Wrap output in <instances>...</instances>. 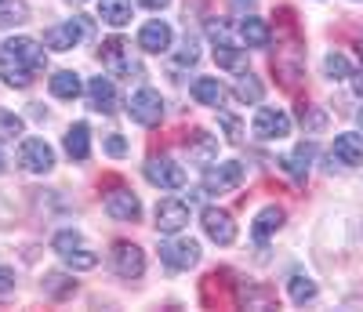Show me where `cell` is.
<instances>
[{"label": "cell", "mask_w": 363, "mask_h": 312, "mask_svg": "<svg viewBox=\"0 0 363 312\" xmlns=\"http://www.w3.org/2000/svg\"><path fill=\"white\" fill-rule=\"evenodd\" d=\"M44 69V48L33 37H11L0 44V77L11 87H29L33 77Z\"/></svg>", "instance_id": "cell-1"}, {"label": "cell", "mask_w": 363, "mask_h": 312, "mask_svg": "<svg viewBox=\"0 0 363 312\" xmlns=\"http://www.w3.org/2000/svg\"><path fill=\"white\" fill-rule=\"evenodd\" d=\"M128 113H131L135 123H142V128H153V123H160V116H164V99H160V91H153V87L135 91L131 102H128Z\"/></svg>", "instance_id": "cell-2"}, {"label": "cell", "mask_w": 363, "mask_h": 312, "mask_svg": "<svg viewBox=\"0 0 363 312\" xmlns=\"http://www.w3.org/2000/svg\"><path fill=\"white\" fill-rule=\"evenodd\" d=\"M240 182H244V164H240V160H222V164H211L207 167L203 189L207 193H233Z\"/></svg>", "instance_id": "cell-3"}, {"label": "cell", "mask_w": 363, "mask_h": 312, "mask_svg": "<svg viewBox=\"0 0 363 312\" xmlns=\"http://www.w3.org/2000/svg\"><path fill=\"white\" fill-rule=\"evenodd\" d=\"M87 33H91V26H87L84 18L58 22V26H51L48 33H44V48H51V51H69V48H77Z\"/></svg>", "instance_id": "cell-4"}, {"label": "cell", "mask_w": 363, "mask_h": 312, "mask_svg": "<svg viewBox=\"0 0 363 312\" xmlns=\"http://www.w3.org/2000/svg\"><path fill=\"white\" fill-rule=\"evenodd\" d=\"M255 135L258 138H265V142H280V138H287L291 135V116L284 113V109H269V106H262L258 113H255Z\"/></svg>", "instance_id": "cell-5"}, {"label": "cell", "mask_w": 363, "mask_h": 312, "mask_svg": "<svg viewBox=\"0 0 363 312\" xmlns=\"http://www.w3.org/2000/svg\"><path fill=\"white\" fill-rule=\"evenodd\" d=\"M18 164L29 171V174H48L55 167V149L44 142V138H26L22 149H18Z\"/></svg>", "instance_id": "cell-6"}, {"label": "cell", "mask_w": 363, "mask_h": 312, "mask_svg": "<svg viewBox=\"0 0 363 312\" xmlns=\"http://www.w3.org/2000/svg\"><path fill=\"white\" fill-rule=\"evenodd\" d=\"M200 225H203V233L215 240L218 247H229L236 240V222H233V214L222 211V207H207L203 218H200Z\"/></svg>", "instance_id": "cell-7"}, {"label": "cell", "mask_w": 363, "mask_h": 312, "mask_svg": "<svg viewBox=\"0 0 363 312\" xmlns=\"http://www.w3.org/2000/svg\"><path fill=\"white\" fill-rule=\"evenodd\" d=\"M160 258L167 269H178V272H186L200 262V243L193 240H171V243H160Z\"/></svg>", "instance_id": "cell-8"}, {"label": "cell", "mask_w": 363, "mask_h": 312, "mask_svg": "<svg viewBox=\"0 0 363 312\" xmlns=\"http://www.w3.org/2000/svg\"><path fill=\"white\" fill-rule=\"evenodd\" d=\"M189 225V204H182V200H160L157 204V229L164 236H174Z\"/></svg>", "instance_id": "cell-9"}, {"label": "cell", "mask_w": 363, "mask_h": 312, "mask_svg": "<svg viewBox=\"0 0 363 312\" xmlns=\"http://www.w3.org/2000/svg\"><path fill=\"white\" fill-rule=\"evenodd\" d=\"M145 178L160 185V189H182L186 185V171H182V164L167 160V156H160V160H149L145 164Z\"/></svg>", "instance_id": "cell-10"}, {"label": "cell", "mask_w": 363, "mask_h": 312, "mask_svg": "<svg viewBox=\"0 0 363 312\" xmlns=\"http://www.w3.org/2000/svg\"><path fill=\"white\" fill-rule=\"evenodd\" d=\"M113 269H116V276H124V279H138V276L145 272L142 247H135V243H116V247H113Z\"/></svg>", "instance_id": "cell-11"}, {"label": "cell", "mask_w": 363, "mask_h": 312, "mask_svg": "<svg viewBox=\"0 0 363 312\" xmlns=\"http://www.w3.org/2000/svg\"><path fill=\"white\" fill-rule=\"evenodd\" d=\"M106 214L116 218V222H135V218L142 214V204L128 189H113V193H106Z\"/></svg>", "instance_id": "cell-12"}, {"label": "cell", "mask_w": 363, "mask_h": 312, "mask_svg": "<svg viewBox=\"0 0 363 312\" xmlns=\"http://www.w3.org/2000/svg\"><path fill=\"white\" fill-rule=\"evenodd\" d=\"M102 62H106V69L109 73H116V77H128L131 69H135V62H131V48L120 40V37H113V40H106L102 44Z\"/></svg>", "instance_id": "cell-13"}, {"label": "cell", "mask_w": 363, "mask_h": 312, "mask_svg": "<svg viewBox=\"0 0 363 312\" xmlns=\"http://www.w3.org/2000/svg\"><path fill=\"white\" fill-rule=\"evenodd\" d=\"M330 160H338L345 167H359L363 164V135H352V131L338 135L335 145H330Z\"/></svg>", "instance_id": "cell-14"}, {"label": "cell", "mask_w": 363, "mask_h": 312, "mask_svg": "<svg viewBox=\"0 0 363 312\" xmlns=\"http://www.w3.org/2000/svg\"><path fill=\"white\" fill-rule=\"evenodd\" d=\"M171 40H174V33H171V26L167 22H145L142 26V33H138V48L142 51H149V55H160V51H167L171 48Z\"/></svg>", "instance_id": "cell-15"}, {"label": "cell", "mask_w": 363, "mask_h": 312, "mask_svg": "<svg viewBox=\"0 0 363 312\" xmlns=\"http://www.w3.org/2000/svg\"><path fill=\"white\" fill-rule=\"evenodd\" d=\"M87 102H91V109H99V113H113L116 109V87L109 84V77H91Z\"/></svg>", "instance_id": "cell-16"}, {"label": "cell", "mask_w": 363, "mask_h": 312, "mask_svg": "<svg viewBox=\"0 0 363 312\" xmlns=\"http://www.w3.org/2000/svg\"><path fill=\"white\" fill-rule=\"evenodd\" d=\"M189 95H193L200 106H222L225 87L218 84V77H196V80H193V87H189Z\"/></svg>", "instance_id": "cell-17"}, {"label": "cell", "mask_w": 363, "mask_h": 312, "mask_svg": "<svg viewBox=\"0 0 363 312\" xmlns=\"http://www.w3.org/2000/svg\"><path fill=\"white\" fill-rule=\"evenodd\" d=\"M80 91H84V84H80V77H77L73 69H58V73L51 77V95H55V99L73 102V99H80Z\"/></svg>", "instance_id": "cell-18"}, {"label": "cell", "mask_w": 363, "mask_h": 312, "mask_svg": "<svg viewBox=\"0 0 363 312\" xmlns=\"http://www.w3.org/2000/svg\"><path fill=\"white\" fill-rule=\"evenodd\" d=\"M280 225H284V211H280V207H265V211H258V218H255L251 236H255L258 243H265Z\"/></svg>", "instance_id": "cell-19"}, {"label": "cell", "mask_w": 363, "mask_h": 312, "mask_svg": "<svg viewBox=\"0 0 363 312\" xmlns=\"http://www.w3.org/2000/svg\"><path fill=\"white\" fill-rule=\"evenodd\" d=\"M66 152L73 160H87V152H91V128L87 123H73L66 131Z\"/></svg>", "instance_id": "cell-20"}, {"label": "cell", "mask_w": 363, "mask_h": 312, "mask_svg": "<svg viewBox=\"0 0 363 312\" xmlns=\"http://www.w3.org/2000/svg\"><path fill=\"white\" fill-rule=\"evenodd\" d=\"M99 18L109 26H128L131 22V0H99Z\"/></svg>", "instance_id": "cell-21"}, {"label": "cell", "mask_w": 363, "mask_h": 312, "mask_svg": "<svg viewBox=\"0 0 363 312\" xmlns=\"http://www.w3.org/2000/svg\"><path fill=\"white\" fill-rule=\"evenodd\" d=\"M240 37H244L247 48H265V44H269V26H265L262 18L247 15L244 22H240Z\"/></svg>", "instance_id": "cell-22"}, {"label": "cell", "mask_w": 363, "mask_h": 312, "mask_svg": "<svg viewBox=\"0 0 363 312\" xmlns=\"http://www.w3.org/2000/svg\"><path fill=\"white\" fill-rule=\"evenodd\" d=\"M215 62H218V66L222 69H244V51H240V48H233L229 40H218L215 44Z\"/></svg>", "instance_id": "cell-23"}, {"label": "cell", "mask_w": 363, "mask_h": 312, "mask_svg": "<svg viewBox=\"0 0 363 312\" xmlns=\"http://www.w3.org/2000/svg\"><path fill=\"white\" fill-rule=\"evenodd\" d=\"M189 156H193V160H200V164H211L218 156V142L211 138V135H203V131H196V138L189 145Z\"/></svg>", "instance_id": "cell-24"}, {"label": "cell", "mask_w": 363, "mask_h": 312, "mask_svg": "<svg viewBox=\"0 0 363 312\" xmlns=\"http://www.w3.org/2000/svg\"><path fill=\"white\" fill-rule=\"evenodd\" d=\"M323 73H327L330 80H345V77H352L356 69H352V62H349L342 51H330V55L323 58Z\"/></svg>", "instance_id": "cell-25"}, {"label": "cell", "mask_w": 363, "mask_h": 312, "mask_svg": "<svg viewBox=\"0 0 363 312\" xmlns=\"http://www.w3.org/2000/svg\"><path fill=\"white\" fill-rule=\"evenodd\" d=\"M287 291H291V298H294L298 305H306V301L316 298V284H313L309 276H301V272H294V276L287 279Z\"/></svg>", "instance_id": "cell-26"}, {"label": "cell", "mask_w": 363, "mask_h": 312, "mask_svg": "<svg viewBox=\"0 0 363 312\" xmlns=\"http://www.w3.org/2000/svg\"><path fill=\"white\" fill-rule=\"evenodd\" d=\"M233 95H236V102H244V106H258V99H262V84H258L255 77H240L236 87H233Z\"/></svg>", "instance_id": "cell-27"}, {"label": "cell", "mask_w": 363, "mask_h": 312, "mask_svg": "<svg viewBox=\"0 0 363 312\" xmlns=\"http://www.w3.org/2000/svg\"><path fill=\"white\" fill-rule=\"evenodd\" d=\"M29 18V8L22 0H0V26H22Z\"/></svg>", "instance_id": "cell-28"}, {"label": "cell", "mask_w": 363, "mask_h": 312, "mask_svg": "<svg viewBox=\"0 0 363 312\" xmlns=\"http://www.w3.org/2000/svg\"><path fill=\"white\" fill-rule=\"evenodd\" d=\"M309 156H313V149H309V145H298V152H294V156H284L280 164H284L291 174L306 178V174H309Z\"/></svg>", "instance_id": "cell-29"}, {"label": "cell", "mask_w": 363, "mask_h": 312, "mask_svg": "<svg viewBox=\"0 0 363 312\" xmlns=\"http://www.w3.org/2000/svg\"><path fill=\"white\" fill-rule=\"evenodd\" d=\"M62 262H66L69 269H95V265H99V255H91L87 247L80 243V247H73L69 255H62Z\"/></svg>", "instance_id": "cell-30"}, {"label": "cell", "mask_w": 363, "mask_h": 312, "mask_svg": "<svg viewBox=\"0 0 363 312\" xmlns=\"http://www.w3.org/2000/svg\"><path fill=\"white\" fill-rule=\"evenodd\" d=\"M22 135V120L15 113H0V142H15Z\"/></svg>", "instance_id": "cell-31"}, {"label": "cell", "mask_w": 363, "mask_h": 312, "mask_svg": "<svg viewBox=\"0 0 363 312\" xmlns=\"http://www.w3.org/2000/svg\"><path fill=\"white\" fill-rule=\"evenodd\" d=\"M84 240H80V233H73V229H62V233H55V240H51V247L58 255H69L73 247H80Z\"/></svg>", "instance_id": "cell-32"}, {"label": "cell", "mask_w": 363, "mask_h": 312, "mask_svg": "<svg viewBox=\"0 0 363 312\" xmlns=\"http://www.w3.org/2000/svg\"><path fill=\"white\" fill-rule=\"evenodd\" d=\"M196 58H200V51H196V40H186V44H182V51L174 55V66H193Z\"/></svg>", "instance_id": "cell-33"}, {"label": "cell", "mask_w": 363, "mask_h": 312, "mask_svg": "<svg viewBox=\"0 0 363 312\" xmlns=\"http://www.w3.org/2000/svg\"><path fill=\"white\" fill-rule=\"evenodd\" d=\"M218 120H222V128H225V138L229 142H240L244 135H240V120L233 116V113H218Z\"/></svg>", "instance_id": "cell-34"}, {"label": "cell", "mask_w": 363, "mask_h": 312, "mask_svg": "<svg viewBox=\"0 0 363 312\" xmlns=\"http://www.w3.org/2000/svg\"><path fill=\"white\" fill-rule=\"evenodd\" d=\"M106 149H109L113 156H124V152H128V142L120 138V135H109V138H106Z\"/></svg>", "instance_id": "cell-35"}, {"label": "cell", "mask_w": 363, "mask_h": 312, "mask_svg": "<svg viewBox=\"0 0 363 312\" xmlns=\"http://www.w3.org/2000/svg\"><path fill=\"white\" fill-rule=\"evenodd\" d=\"M62 279H66V276H48V291H51V294H66L73 284H62Z\"/></svg>", "instance_id": "cell-36"}, {"label": "cell", "mask_w": 363, "mask_h": 312, "mask_svg": "<svg viewBox=\"0 0 363 312\" xmlns=\"http://www.w3.org/2000/svg\"><path fill=\"white\" fill-rule=\"evenodd\" d=\"M11 287H15V272L0 265V291H11Z\"/></svg>", "instance_id": "cell-37"}, {"label": "cell", "mask_w": 363, "mask_h": 312, "mask_svg": "<svg viewBox=\"0 0 363 312\" xmlns=\"http://www.w3.org/2000/svg\"><path fill=\"white\" fill-rule=\"evenodd\" d=\"M138 4H142V8H149V11H164V8L171 4V0H138Z\"/></svg>", "instance_id": "cell-38"}, {"label": "cell", "mask_w": 363, "mask_h": 312, "mask_svg": "<svg viewBox=\"0 0 363 312\" xmlns=\"http://www.w3.org/2000/svg\"><path fill=\"white\" fill-rule=\"evenodd\" d=\"M352 91L363 99V69H356V73H352Z\"/></svg>", "instance_id": "cell-39"}, {"label": "cell", "mask_w": 363, "mask_h": 312, "mask_svg": "<svg viewBox=\"0 0 363 312\" xmlns=\"http://www.w3.org/2000/svg\"><path fill=\"white\" fill-rule=\"evenodd\" d=\"M4 164H8V160H4V152H0V171H4Z\"/></svg>", "instance_id": "cell-40"}, {"label": "cell", "mask_w": 363, "mask_h": 312, "mask_svg": "<svg viewBox=\"0 0 363 312\" xmlns=\"http://www.w3.org/2000/svg\"><path fill=\"white\" fill-rule=\"evenodd\" d=\"M359 123H363V109H359Z\"/></svg>", "instance_id": "cell-41"}, {"label": "cell", "mask_w": 363, "mask_h": 312, "mask_svg": "<svg viewBox=\"0 0 363 312\" xmlns=\"http://www.w3.org/2000/svg\"><path fill=\"white\" fill-rule=\"evenodd\" d=\"M73 4H84V0H73Z\"/></svg>", "instance_id": "cell-42"}]
</instances>
